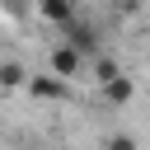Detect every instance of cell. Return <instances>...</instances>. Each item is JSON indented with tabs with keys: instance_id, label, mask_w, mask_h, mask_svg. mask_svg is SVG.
<instances>
[{
	"instance_id": "6da1fadb",
	"label": "cell",
	"mask_w": 150,
	"mask_h": 150,
	"mask_svg": "<svg viewBox=\"0 0 150 150\" xmlns=\"http://www.w3.org/2000/svg\"><path fill=\"white\" fill-rule=\"evenodd\" d=\"M61 38H66L80 56H94V52H98V28H94V23H84L80 14H75L70 23H61Z\"/></svg>"
},
{
	"instance_id": "7a4b0ae2",
	"label": "cell",
	"mask_w": 150,
	"mask_h": 150,
	"mask_svg": "<svg viewBox=\"0 0 150 150\" xmlns=\"http://www.w3.org/2000/svg\"><path fill=\"white\" fill-rule=\"evenodd\" d=\"M47 61H52V75H61V80H75V75L84 70V61H89V56H80L70 42H56Z\"/></svg>"
},
{
	"instance_id": "3957f363",
	"label": "cell",
	"mask_w": 150,
	"mask_h": 150,
	"mask_svg": "<svg viewBox=\"0 0 150 150\" xmlns=\"http://www.w3.org/2000/svg\"><path fill=\"white\" fill-rule=\"evenodd\" d=\"M33 98H42V103H56V98H66V80L61 75H28V84H23Z\"/></svg>"
},
{
	"instance_id": "277c9868",
	"label": "cell",
	"mask_w": 150,
	"mask_h": 150,
	"mask_svg": "<svg viewBox=\"0 0 150 150\" xmlns=\"http://www.w3.org/2000/svg\"><path fill=\"white\" fill-rule=\"evenodd\" d=\"M131 94H136V84H131V75H122V70H117V75H108V80H103V98H108L112 108H122V103H131Z\"/></svg>"
},
{
	"instance_id": "5b68a950",
	"label": "cell",
	"mask_w": 150,
	"mask_h": 150,
	"mask_svg": "<svg viewBox=\"0 0 150 150\" xmlns=\"http://www.w3.org/2000/svg\"><path fill=\"white\" fill-rule=\"evenodd\" d=\"M38 14H42L47 23H56V28H61V23H70V19H75V0H38Z\"/></svg>"
},
{
	"instance_id": "8992f818",
	"label": "cell",
	"mask_w": 150,
	"mask_h": 150,
	"mask_svg": "<svg viewBox=\"0 0 150 150\" xmlns=\"http://www.w3.org/2000/svg\"><path fill=\"white\" fill-rule=\"evenodd\" d=\"M28 84V66L23 61H0V89H23Z\"/></svg>"
},
{
	"instance_id": "52a82bcc",
	"label": "cell",
	"mask_w": 150,
	"mask_h": 150,
	"mask_svg": "<svg viewBox=\"0 0 150 150\" xmlns=\"http://www.w3.org/2000/svg\"><path fill=\"white\" fill-rule=\"evenodd\" d=\"M117 70H122V66H117L112 56H98V52H94V80H98V84H103L108 75H117Z\"/></svg>"
},
{
	"instance_id": "ba28073f",
	"label": "cell",
	"mask_w": 150,
	"mask_h": 150,
	"mask_svg": "<svg viewBox=\"0 0 150 150\" xmlns=\"http://www.w3.org/2000/svg\"><path fill=\"white\" fill-rule=\"evenodd\" d=\"M108 145H117V150H131V145H136V136H108Z\"/></svg>"
},
{
	"instance_id": "9c48e42d",
	"label": "cell",
	"mask_w": 150,
	"mask_h": 150,
	"mask_svg": "<svg viewBox=\"0 0 150 150\" xmlns=\"http://www.w3.org/2000/svg\"><path fill=\"white\" fill-rule=\"evenodd\" d=\"M5 5H9V9H19V5H23V0H5Z\"/></svg>"
}]
</instances>
